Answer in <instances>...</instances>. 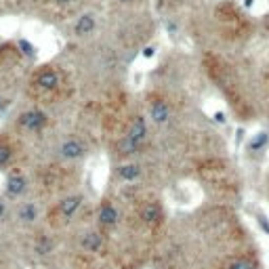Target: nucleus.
Listing matches in <instances>:
<instances>
[{
	"mask_svg": "<svg viewBox=\"0 0 269 269\" xmlns=\"http://www.w3.org/2000/svg\"><path fill=\"white\" fill-rule=\"evenodd\" d=\"M80 246H82L86 252H99L101 248L105 246V240H103V235H101L99 232H89V234L82 235Z\"/></svg>",
	"mask_w": 269,
	"mask_h": 269,
	"instance_id": "nucleus-8",
	"label": "nucleus"
},
{
	"mask_svg": "<svg viewBox=\"0 0 269 269\" xmlns=\"http://www.w3.org/2000/svg\"><path fill=\"white\" fill-rule=\"evenodd\" d=\"M126 137H131L133 141H137V143H141V141L147 137V122L143 116H134V120L131 122L129 131H126Z\"/></svg>",
	"mask_w": 269,
	"mask_h": 269,
	"instance_id": "nucleus-7",
	"label": "nucleus"
},
{
	"mask_svg": "<svg viewBox=\"0 0 269 269\" xmlns=\"http://www.w3.org/2000/svg\"><path fill=\"white\" fill-rule=\"evenodd\" d=\"M116 177L120 181H126V183L137 181L141 177V166L139 164H122L116 168Z\"/></svg>",
	"mask_w": 269,
	"mask_h": 269,
	"instance_id": "nucleus-11",
	"label": "nucleus"
},
{
	"mask_svg": "<svg viewBox=\"0 0 269 269\" xmlns=\"http://www.w3.org/2000/svg\"><path fill=\"white\" fill-rule=\"evenodd\" d=\"M4 107H6V97L0 95V109H4Z\"/></svg>",
	"mask_w": 269,
	"mask_h": 269,
	"instance_id": "nucleus-21",
	"label": "nucleus"
},
{
	"mask_svg": "<svg viewBox=\"0 0 269 269\" xmlns=\"http://www.w3.org/2000/svg\"><path fill=\"white\" fill-rule=\"evenodd\" d=\"M225 269H255V263L248 257H232L225 263Z\"/></svg>",
	"mask_w": 269,
	"mask_h": 269,
	"instance_id": "nucleus-14",
	"label": "nucleus"
},
{
	"mask_svg": "<svg viewBox=\"0 0 269 269\" xmlns=\"http://www.w3.org/2000/svg\"><path fill=\"white\" fill-rule=\"evenodd\" d=\"M26 187H28V181L26 177H21V175H11L9 179H6V194L13 196V198H17L21 196L23 192H26Z\"/></svg>",
	"mask_w": 269,
	"mask_h": 269,
	"instance_id": "nucleus-12",
	"label": "nucleus"
},
{
	"mask_svg": "<svg viewBox=\"0 0 269 269\" xmlns=\"http://www.w3.org/2000/svg\"><path fill=\"white\" fill-rule=\"evenodd\" d=\"M118 2H124V4H129V2H133V0H118Z\"/></svg>",
	"mask_w": 269,
	"mask_h": 269,
	"instance_id": "nucleus-22",
	"label": "nucleus"
},
{
	"mask_svg": "<svg viewBox=\"0 0 269 269\" xmlns=\"http://www.w3.org/2000/svg\"><path fill=\"white\" fill-rule=\"evenodd\" d=\"M57 6H67V4H72V0H53Z\"/></svg>",
	"mask_w": 269,
	"mask_h": 269,
	"instance_id": "nucleus-19",
	"label": "nucleus"
},
{
	"mask_svg": "<svg viewBox=\"0 0 269 269\" xmlns=\"http://www.w3.org/2000/svg\"><path fill=\"white\" fill-rule=\"evenodd\" d=\"M139 145H141V143H137V141H133L131 137H126V134H124V137L116 143V152L120 154V156H129V154H134V152H137Z\"/></svg>",
	"mask_w": 269,
	"mask_h": 269,
	"instance_id": "nucleus-13",
	"label": "nucleus"
},
{
	"mask_svg": "<svg viewBox=\"0 0 269 269\" xmlns=\"http://www.w3.org/2000/svg\"><path fill=\"white\" fill-rule=\"evenodd\" d=\"M59 84H61V76H59L57 69H53V67H42V69H38L36 76H34V86H36L38 91H42V93H53V91H57Z\"/></svg>",
	"mask_w": 269,
	"mask_h": 269,
	"instance_id": "nucleus-1",
	"label": "nucleus"
},
{
	"mask_svg": "<svg viewBox=\"0 0 269 269\" xmlns=\"http://www.w3.org/2000/svg\"><path fill=\"white\" fill-rule=\"evenodd\" d=\"M149 116H152V120L156 124H164L170 118V109L162 99H154V101H149Z\"/></svg>",
	"mask_w": 269,
	"mask_h": 269,
	"instance_id": "nucleus-5",
	"label": "nucleus"
},
{
	"mask_svg": "<svg viewBox=\"0 0 269 269\" xmlns=\"http://www.w3.org/2000/svg\"><path fill=\"white\" fill-rule=\"evenodd\" d=\"M154 51H156V49H154V46H147V49H145V53H143V55H145V57H154Z\"/></svg>",
	"mask_w": 269,
	"mask_h": 269,
	"instance_id": "nucleus-20",
	"label": "nucleus"
},
{
	"mask_svg": "<svg viewBox=\"0 0 269 269\" xmlns=\"http://www.w3.org/2000/svg\"><path fill=\"white\" fill-rule=\"evenodd\" d=\"M139 217H141V221H143L145 225L156 227V225L162 223L164 212H162V206L158 202H147V204H143V208H141V215Z\"/></svg>",
	"mask_w": 269,
	"mask_h": 269,
	"instance_id": "nucleus-4",
	"label": "nucleus"
},
{
	"mask_svg": "<svg viewBox=\"0 0 269 269\" xmlns=\"http://www.w3.org/2000/svg\"><path fill=\"white\" fill-rule=\"evenodd\" d=\"M97 219H99V223L103 225V227H112L118 223V210L114 208V204H109V202H103L99 206V212H97Z\"/></svg>",
	"mask_w": 269,
	"mask_h": 269,
	"instance_id": "nucleus-9",
	"label": "nucleus"
},
{
	"mask_svg": "<svg viewBox=\"0 0 269 269\" xmlns=\"http://www.w3.org/2000/svg\"><path fill=\"white\" fill-rule=\"evenodd\" d=\"M86 154V145L80 139H66L59 145V156L66 158V160H78Z\"/></svg>",
	"mask_w": 269,
	"mask_h": 269,
	"instance_id": "nucleus-3",
	"label": "nucleus"
},
{
	"mask_svg": "<svg viewBox=\"0 0 269 269\" xmlns=\"http://www.w3.org/2000/svg\"><path fill=\"white\" fill-rule=\"evenodd\" d=\"M80 204H82V196H67L57 204V212L63 219H69L78 208H80Z\"/></svg>",
	"mask_w": 269,
	"mask_h": 269,
	"instance_id": "nucleus-6",
	"label": "nucleus"
},
{
	"mask_svg": "<svg viewBox=\"0 0 269 269\" xmlns=\"http://www.w3.org/2000/svg\"><path fill=\"white\" fill-rule=\"evenodd\" d=\"M6 219V206H4V202H0V221H4Z\"/></svg>",
	"mask_w": 269,
	"mask_h": 269,
	"instance_id": "nucleus-18",
	"label": "nucleus"
},
{
	"mask_svg": "<svg viewBox=\"0 0 269 269\" xmlns=\"http://www.w3.org/2000/svg\"><path fill=\"white\" fill-rule=\"evenodd\" d=\"M267 141H269L267 133H257L255 137L250 139V143H248V152H261V149L267 145Z\"/></svg>",
	"mask_w": 269,
	"mask_h": 269,
	"instance_id": "nucleus-16",
	"label": "nucleus"
},
{
	"mask_svg": "<svg viewBox=\"0 0 269 269\" xmlns=\"http://www.w3.org/2000/svg\"><path fill=\"white\" fill-rule=\"evenodd\" d=\"M11 158H13L11 143L9 141H4V139H0V168H4V166L11 162Z\"/></svg>",
	"mask_w": 269,
	"mask_h": 269,
	"instance_id": "nucleus-17",
	"label": "nucleus"
},
{
	"mask_svg": "<svg viewBox=\"0 0 269 269\" xmlns=\"http://www.w3.org/2000/svg\"><path fill=\"white\" fill-rule=\"evenodd\" d=\"M95 26H97V19H95V15L93 13H84L78 17L76 21V26H74V34L76 36H86V34H91V32L95 30Z\"/></svg>",
	"mask_w": 269,
	"mask_h": 269,
	"instance_id": "nucleus-10",
	"label": "nucleus"
},
{
	"mask_svg": "<svg viewBox=\"0 0 269 269\" xmlns=\"http://www.w3.org/2000/svg\"><path fill=\"white\" fill-rule=\"evenodd\" d=\"M46 122H49V116L40 109H28V112H23L19 116V126L21 129H26L30 133H36V131H42Z\"/></svg>",
	"mask_w": 269,
	"mask_h": 269,
	"instance_id": "nucleus-2",
	"label": "nucleus"
},
{
	"mask_svg": "<svg viewBox=\"0 0 269 269\" xmlns=\"http://www.w3.org/2000/svg\"><path fill=\"white\" fill-rule=\"evenodd\" d=\"M19 219L23 221V223H34V221L38 219V208L30 202L23 204V206L19 208Z\"/></svg>",
	"mask_w": 269,
	"mask_h": 269,
	"instance_id": "nucleus-15",
	"label": "nucleus"
}]
</instances>
